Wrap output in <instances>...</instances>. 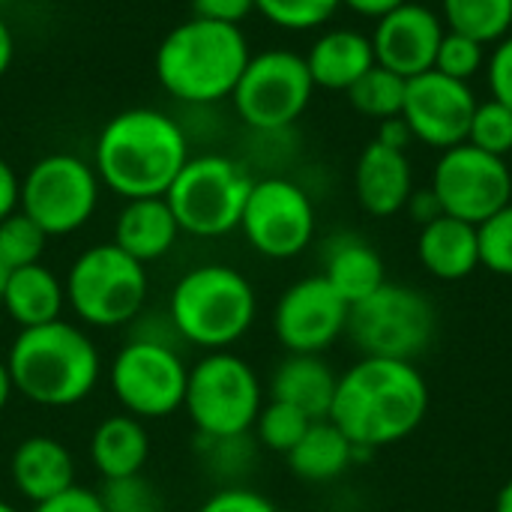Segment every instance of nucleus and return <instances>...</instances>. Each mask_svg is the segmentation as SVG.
I'll return each instance as SVG.
<instances>
[{"mask_svg":"<svg viewBox=\"0 0 512 512\" xmlns=\"http://www.w3.org/2000/svg\"><path fill=\"white\" fill-rule=\"evenodd\" d=\"M30 512H105V507L99 501V492L84 489V486H72L69 492H63L45 504H36Z\"/></svg>","mask_w":512,"mask_h":512,"instance_id":"nucleus-41","label":"nucleus"},{"mask_svg":"<svg viewBox=\"0 0 512 512\" xmlns=\"http://www.w3.org/2000/svg\"><path fill=\"white\" fill-rule=\"evenodd\" d=\"M264 408V387L249 360L234 351H207L186 381L183 411L198 438L249 435Z\"/></svg>","mask_w":512,"mask_h":512,"instance_id":"nucleus-8","label":"nucleus"},{"mask_svg":"<svg viewBox=\"0 0 512 512\" xmlns=\"http://www.w3.org/2000/svg\"><path fill=\"white\" fill-rule=\"evenodd\" d=\"M6 3H12V0H0V9H3V6H6Z\"/></svg>","mask_w":512,"mask_h":512,"instance_id":"nucleus-51","label":"nucleus"},{"mask_svg":"<svg viewBox=\"0 0 512 512\" xmlns=\"http://www.w3.org/2000/svg\"><path fill=\"white\" fill-rule=\"evenodd\" d=\"M180 225L165 201V195L159 198H132L123 204V210L114 219V240L126 255H132L135 261H141L144 267L150 261L165 258L177 237H180Z\"/></svg>","mask_w":512,"mask_h":512,"instance_id":"nucleus-21","label":"nucleus"},{"mask_svg":"<svg viewBox=\"0 0 512 512\" xmlns=\"http://www.w3.org/2000/svg\"><path fill=\"white\" fill-rule=\"evenodd\" d=\"M189 366L180 348L129 339L108 366V387L117 405L138 420H162L183 408Z\"/></svg>","mask_w":512,"mask_h":512,"instance_id":"nucleus-12","label":"nucleus"},{"mask_svg":"<svg viewBox=\"0 0 512 512\" xmlns=\"http://www.w3.org/2000/svg\"><path fill=\"white\" fill-rule=\"evenodd\" d=\"M309 426H312V420L303 411H297L294 405L270 399V402H264L252 429H255V438L264 450L288 456L297 447V441L306 435Z\"/></svg>","mask_w":512,"mask_h":512,"instance_id":"nucleus-31","label":"nucleus"},{"mask_svg":"<svg viewBox=\"0 0 512 512\" xmlns=\"http://www.w3.org/2000/svg\"><path fill=\"white\" fill-rule=\"evenodd\" d=\"M249 57V39L240 24L192 15L162 36L153 69L171 99L186 105H216L231 99Z\"/></svg>","mask_w":512,"mask_h":512,"instance_id":"nucleus-3","label":"nucleus"},{"mask_svg":"<svg viewBox=\"0 0 512 512\" xmlns=\"http://www.w3.org/2000/svg\"><path fill=\"white\" fill-rule=\"evenodd\" d=\"M6 276H9V270L0 264V300H3V288H6Z\"/></svg>","mask_w":512,"mask_h":512,"instance_id":"nucleus-49","label":"nucleus"},{"mask_svg":"<svg viewBox=\"0 0 512 512\" xmlns=\"http://www.w3.org/2000/svg\"><path fill=\"white\" fill-rule=\"evenodd\" d=\"M363 453L345 438L333 420H312L297 447L285 456L288 468L303 483H333L339 480Z\"/></svg>","mask_w":512,"mask_h":512,"instance_id":"nucleus-27","label":"nucleus"},{"mask_svg":"<svg viewBox=\"0 0 512 512\" xmlns=\"http://www.w3.org/2000/svg\"><path fill=\"white\" fill-rule=\"evenodd\" d=\"M66 303L72 315L96 330L132 324L147 306V267L117 243L84 249L66 273Z\"/></svg>","mask_w":512,"mask_h":512,"instance_id":"nucleus-6","label":"nucleus"},{"mask_svg":"<svg viewBox=\"0 0 512 512\" xmlns=\"http://www.w3.org/2000/svg\"><path fill=\"white\" fill-rule=\"evenodd\" d=\"M48 234L21 210L0 219V264L6 270L39 264L48 246Z\"/></svg>","mask_w":512,"mask_h":512,"instance_id":"nucleus-30","label":"nucleus"},{"mask_svg":"<svg viewBox=\"0 0 512 512\" xmlns=\"http://www.w3.org/2000/svg\"><path fill=\"white\" fill-rule=\"evenodd\" d=\"M468 144L492 153V156H504L510 159L512 153V108H507L498 99H486L477 102V111L471 117V129H468Z\"/></svg>","mask_w":512,"mask_h":512,"instance_id":"nucleus-33","label":"nucleus"},{"mask_svg":"<svg viewBox=\"0 0 512 512\" xmlns=\"http://www.w3.org/2000/svg\"><path fill=\"white\" fill-rule=\"evenodd\" d=\"M195 18H210V21H225V24H240L255 12V0H189Z\"/></svg>","mask_w":512,"mask_h":512,"instance_id":"nucleus-40","label":"nucleus"},{"mask_svg":"<svg viewBox=\"0 0 512 512\" xmlns=\"http://www.w3.org/2000/svg\"><path fill=\"white\" fill-rule=\"evenodd\" d=\"M9 477L15 492L36 504H45L63 492H69L75 483V459L69 447L51 435H30L24 438L9 459Z\"/></svg>","mask_w":512,"mask_h":512,"instance_id":"nucleus-19","label":"nucleus"},{"mask_svg":"<svg viewBox=\"0 0 512 512\" xmlns=\"http://www.w3.org/2000/svg\"><path fill=\"white\" fill-rule=\"evenodd\" d=\"M99 177L90 162L72 153H48L30 165L21 180L18 210L48 237L75 234L99 207Z\"/></svg>","mask_w":512,"mask_h":512,"instance_id":"nucleus-11","label":"nucleus"},{"mask_svg":"<svg viewBox=\"0 0 512 512\" xmlns=\"http://www.w3.org/2000/svg\"><path fill=\"white\" fill-rule=\"evenodd\" d=\"M201 456L210 465V471L222 480H228L225 486H240L234 483L237 477H243L252 465V441L249 435H237V438H201Z\"/></svg>","mask_w":512,"mask_h":512,"instance_id":"nucleus-37","label":"nucleus"},{"mask_svg":"<svg viewBox=\"0 0 512 512\" xmlns=\"http://www.w3.org/2000/svg\"><path fill=\"white\" fill-rule=\"evenodd\" d=\"M18 198H21V177L0 156V219H6L9 213L18 210Z\"/></svg>","mask_w":512,"mask_h":512,"instance_id":"nucleus-43","label":"nucleus"},{"mask_svg":"<svg viewBox=\"0 0 512 512\" xmlns=\"http://www.w3.org/2000/svg\"><path fill=\"white\" fill-rule=\"evenodd\" d=\"M186 162L189 138L159 108H126L114 114L93 147L99 183L123 201L165 195Z\"/></svg>","mask_w":512,"mask_h":512,"instance_id":"nucleus-2","label":"nucleus"},{"mask_svg":"<svg viewBox=\"0 0 512 512\" xmlns=\"http://www.w3.org/2000/svg\"><path fill=\"white\" fill-rule=\"evenodd\" d=\"M195 512H282L267 495L249 486H222Z\"/></svg>","mask_w":512,"mask_h":512,"instance_id":"nucleus-38","label":"nucleus"},{"mask_svg":"<svg viewBox=\"0 0 512 512\" xmlns=\"http://www.w3.org/2000/svg\"><path fill=\"white\" fill-rule=\"evenodd\" d=\"M444 30V18L432 6L408 0L375 21V30L369 36L375 63L396 72L405 81L417 78L435 66Z\"/></svg>","mask_w":512,"mask_h":512,"instance_id":"nucleus-17","label":"nucleus"},{"mask_svg":"<svg viewBox=\"0 0 512 512\" xmlns=\"http://www.w3.org/2000/svg\"><path fill=\"white\" fill-rule=\"evenodd\" d=\"M6 366L15 393L42 408H72L84 402L102 378L99 348L78 324L63 318L18 330Z\"/></svg>","mask_w":512,"mask_h":512,"instance_id":"nucleus-4","label":"nucleus"},{"mask_svg":"<svg viewBox=\"0 0 512 512\" xmlns=\"http://www.w3.org/2000/svg\"><path fill=\"white\" fill-rule=\"evenodd\" d=\"M429 381L408 360L360 357L336 381L330 417L366 456L408 441L429 414Z\"/></svg>","mask_w":512,"mask_h":512,"instance_id":"nucleus-1","label":"nucleus"},{"mask_svg":"<svg viewBox=\"0 0 512 512\" xmlns=\"http://www.w3.org/2000/svg\"><path fill=\"white\" fill-rule=\"evenodd\" d=\"M405 213H408V219H411L414 225L423 228V225L441 219V216H444V207H441L438 195L432 192V186H423V189H414V192H411V198H408V204H405Z\"/></svg>","mask_w":512,"mask_h":512,"instance_id":"nucleus-42","label":"nucleus"},{"mask_svg":"<svg viewBox=\"0 0 512 512\" xmlns=\"http://www.w3.org/2000/svg\"><path fill=\"white\" fill-rule=\"evenodd\" d=\"M510 165H512V153H510Z\"/></svg>","mask_w":512,"mask_h":512,"instance_id":"nucleus-52","label":"nucleus"},{"mask_svg":"<svg viewBox=\"0 0 512 512\" xmlns=\"http://www.w3.org/2000/svg\"><path fill=\"white\" fill-rule=\"evenodd\" d=\"M414 189V168L405 150H393L381 141H369L363 147L354 165V195L369 216L390 219L405 213Z\"/></svg>","mask_w":512,"mask_h":512,"instance_id":"nucleus-18","label":"nucleus"},{"mask_svg":"<svg viewBox=\"0 0 512 512\" xmlns=\"http://www.w3.org/2000/svg\"><path fill=\"white\" fill-rule=\"evenodd\" d=\"M12 57H15V36H12V27L6 24V18L0 15V78L9 72Z\"/></svg>","mask_w":512,"mask_h":512,"instance_id":"nucleus-46","label":"nucleus"},{"mask_svg":"<svg viewBox=\"0 0 512 512\" xmlns=\"http://www.w3.org/2000/svg\"><path fill=\"white\" fill-rule=\"evenodd\" d=\"M249 171L222 153L189 156L165 201L183 234L213 240L240 228L246 198L252 192Z\"/></svg>","mask_w":512,"mask_h":512,"instance_id":"nucleus-9","label":"nucleus"},{"mask_svg":"<svg viewBox=\"0 0 512 512\" xmlns=\"http://www.w3.org/2000/svg\"><path fill=\"white\" fill-rule=\"evenodd\" d=\"M486 75H489L492 99L512 108V33L501 42H495V51L486 60Z\"/></svg>","mask_w":512,"mask_h":512,"instance_id":"nucleus-39","label":"nucleus"},{"mask_svg":"<svg viewBox=\"0 0 512 512\" xmlns=\"http://www.w3.org/2000/svg\"><path fill=\"white\" fill-rule=\"evenodd\" d=\"M405 84H408L405 78L375 63L363 78H357L348 87V99L354 111L363 117H372V120L399 117L405 105Z\"/></svg>","mask_w":512,"mask_h":512,"instance_id":"nucleus-29","label":"nucleus"},{"mask_svg":"<svg viewBox=\"0 0 512 512\" xmlns=\"http://www.w3.org/2000/svg\"><path fill=\"white\" fill-rule=\"evenodd\" d=\"M363 357L417 363L438 336V309L414 285L384 282L348 312L345 333Z\"/></svg>","mask_w":512,"mask_h":512,"instance_id":"nucleus-7","label":"nucleus"},{"mask_svg":"<svg viewBox=\"0 0 512 512\" xmlns=\"http://www.w3.org/2000/svg\"><path fill=\"white\" fill-rule=\"evenodd\" d=\"M417 258L432 279L462 282L477 273L480 264V231L456 216H441L420 228Z\"/></svg>","mask_w":512,"mask_h":512,"instance_id":"nucleus-20","label":"nucleus"},{"mask_svg":"<svg viewBox=\"0 0 512 512\" xmlns=\"http://www.w3.org/2000/svg\"><path fill=\"white\" fill-rule=\"evenodd\" d=\"M315 228V204L300 183L288 177H264L252 183L240 231L258 255L270 261L297 258L309 249Z\"/></svg>","mask_w":512,"mask_h":512,"instance_id":"nucleus-13","label":"nucleus"},{"mask_svg":"<svg viewBox=\"0 0 512 512\" xmlns=\"http://www.w3.org/2000/svg\"><path fill=\"white\" fill-rule=\"evenodd\" d=\"M321 276L339 291L348 306H354L387 282V267L381 252L369 240L357 234H336L324 246Z\"/></svg>","mask_w":512,"mask_h":512,"instance_id":"nucleus-24","label":"nucleus"},{"mask_svg":"<svg viewBox=\"0 0 512 512\" xmlns=\"http://www.w3.org/2000/svg\"><path fill=\"white\" fill-rule=\"evenodd\" d=\"M342 0H255V12H261L273 27L282 30H315L327 24Z\"/></svg>","mask_w":512,"mask_h":512,"instance_id":"nucleus-32","label":"nucleus"},{"mask_svg":"<svg viewBox=\"0 0 512 512\" xmlns=\"http://www.w3.org/2000/svg\"><path fill=\"white\" fill-rule=\"evenodd\" d=\"M315 93L306 57L288 48H270L252 54L234 93V111L258 132L288 129L303 117Z\"/></svg>","mask_w":512,"mask_h":512,"instance_id":"nucleus-10","label":"nucleus"},{"mask_svg":"<svg viewBox=\"0 0 512 512\" xmlns=\"http://www.w3.org/2000/svg\"><path fill=\"white\" fill-rule=\"evenodd\" d=\"M429 186L447 216L483 225L512 201V165L465 141L438 156Z\"/></svg>","mask_w":512,"mask_h":512,"instance_id":"nucleus-14","label":"nucleus"},{"mask_svg":"<svg viewBox=\"0 0 512 512\" xmlns=\"http://www.w3.org/2000/svg\"><path fill=\"white\" fill-rule=\"evenodd\" d=\"M402 3H408V0H342V6H348L351 12H357L363 18H372V21L384 18L387 12L399 9Z\"/></svg>","mask_w":512,"mask_h":512,"instance_id":"nucleus-45","label":"nucleus"},{"mask_svg":"<svg viewBox=\"0 0 512 512\" xmlns=\"http://www.w3.org/2000/svg\"><path fill=\"white\" fill-rule=\"evenodd\" d=\"M447 30L495 45L512 33V0H441Z\"/></svg>","mask_w":512,"mask_h":512,"instance_id":"nucleus-28","label":"nucleus"},{"mask_svg":"<svg viewBox=\"0 0 512 512\" xmlns=\"http://www.w3.org/2000/svg\"><path fill=\"white\" fill-rule=\"evenodd\" d=\"M375 141H381V144H387V147H393V150H405V153H408V144L414 141V132H411V126H408V120L399 114V117L381 120L378 138H375Z\"/></svg>","mask_w":512,"mask_h":512,"instance_id":"nucleus-44","label":"nucleus"},{"mask_svg":"<svg viewBox=\"0 0 512 512\" xmlns=\"http://www.w3.org/2000/svg\"><path fill=\"white\" fill-rule=\"evenodd\" d=\"M99 501L105 512H165L159 489L144 477H123V480H102Z\"/></svg>","mask_w":512,"mask_h":512,"instance_id":"nucleus-35","label":"nucleus"},{"mask_svg":"<svg viewBox=\"0 0 512 512\" xmlns=\"http://www.w3.org/2000/svg\"><path fill=\"white\" fill-rule=\"evenodd\" d=\"M168 318L180 342L201 351H231L258 318V294L237 267L198 264L174 282Z\"/></svg>","mask_w":512,"mask_h":512,"instance_id":"nucleus-5","label":"nucleus"},{"mask_svg":"<svg viewBox=\"0 0 512 512\" xmlns=\"http://www.w3.org/2000/svg\"><path fill=\"white\" fill-rule=\"evenodd\" d=\"M315 87L348 93V87L375 66L372 39L351 27L324 30L303 54Z\"/></svg>","mask_w":512,"mask_h":512,"instance_id":"nucleus-22","label":"nucleus"},{"mask_svg":"<svg viewBox=\"0 0 512 512\" xmlns=\"http://www.w3.org/2000/svg\"><path fill=\"white\" fill-rule=\"evenodd\" d=\"M150 459V432L132 414H108L90 435V462L102 480L144 474Z\"/></svg>","mask_w":512,"mask_h":512,"instance_id":"nucleus-25","label":"nucleus"},{"mask_svg":"<svg viewBox=\"0 0 512 512\" xmlns=\"http://www.w3.org/2000/svg\"><path fill=\"white\" fill-rule=\"evenodd\" d=\"M339 375L324 354H288L270 378V399L294 405L309 420H327Z\"/></svg>","mask_w":512,"mask_h":512,"instance_id":"nucleus-23","label":"nucleus"},{"mask_svg":"<svg viewBox=\"0 0 512 512\" xmlns=\"http://www.w3.org/2000/svg\"><path fill=\"white\" fill-rule=\"evenodd\" d=\"M495 512H512V477L498 489V498H495Z\"/></svg>","mask_w":512,"mask_h":512,"instance_id":"nucleus-48","label":"nucleus"},{"mask_svg":"<svg viewBox=\"0 0 512 512\" xmlns=\"http://www.w3.org/2000/svg\"><path fill=\"white\" fill-rule=\"evenodd\" d=\"M477 102L480 99L474 96L471 84L429 69L417 78H408L402 117L414 132V141L444 153L468 141Z\"/></svg>","mask_w":512,"mask_h":512,"instance_id":"nucleus-16","label":"nucleus"},{"mask_svg":"<svg viewBox=\"0 0 512 512\" xmlns=\"http://www.w3.org/2000/svg\"><path fill=\"white\" fill-rule=\"evenodd\" d=\"M0 306L15 321L18 330L42 327V324H51L63 315L66 288L54 276V270L39 261L30 267L9 270Z\"/></svg>","mask_w":512,"mask_h":512,"instance_id":"nucleus-26","label":"nucleus"},{"mask_svg":"<svg viewBox=\"0 0 512 512\" xmlns=\"http://www.w3.org/2000/svg\"><path fill=\"white\" fill-rule=\"evenodd\" d=\"M486 45L465 36V33H456V30H444V39L438 45V54H435V72L447 75V78H456V81H471L474 75H480V69H486Z\"/></svg>","mask_w":512,"mask_h":512,"instance_id":"nucleus-34","label":"nucleus"},{"mask_svg":"<svg viewBox=\"0 0 512 512\" xmlns=\"http://www.w3.org/2000/svg\"><path fill=\"white\" fill-rule=\"evenodd\" d=\"M0 512H21V510H15L12 504H6V501H0Z\"/></svg>","mask_w":512,"mask_h":512,"instance_id":"nucleus-50","label":"nucleus"},{"mask_svg":"<svg viewBox=\"0 0 512 512\" xmlns=\"http://www.w3.org/2000/svg\"><path fill=\"white\" fill-rule=\"evenodd\" d=\"M480 231V264L495 276L512 279V201L489 216Z\"/></svg>","mask_w":512,"mask_h":512,"instance_id":"nucleus-36","label":"nucleus"},{"mask_svg":"<svg viewBox=\"0 0 512 512\" xmlns=\"http://www.w3.org/2000/svg\"><path fill=\"white\" fill-rule=\"evenodd\" d=\"M351 306L321 276L297 279L273 309V333L288 354H324L348 333Z\"/></svg>","mask_w":512,"mask_h":512,"instance_id":"nucleus-15","label":"nucleus"},{"mask_svg":"<svg viewBox=\"0 0 512 512\" xmlns=\"http://www.w3.org/2000/svg\"><path fill=\"white\" fill-rule=\"evenodd\" d=\"M12 396H15V384H12V375H9L6 360H0V414L6 411V405L12 402Z\"/></svg>","mask_w":512,"mask_h":512,"instance_id":"nucleus-47","label":"nucleus"}]
</instances>
